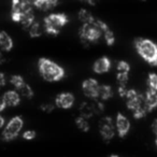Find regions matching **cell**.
Returning <instances> with one entry per match:
<instances>
[{
    "label": "cell",
    "instance_id": "obj_1",
    "mask_svg": "<svg viewBox=\"0 0 157 157\" xmlns=\"http://www.w3.org/2000/svg\"><path fill=\"white\" fill-rule=\"evenodd\" d=\"M127 108L133 112V117L135 118H143L146 114L150 113L147 109V105L145 103L144 95L140 94L136 90H128L125 96Z\"/></svg>",
    "mask_w": 157,
    "mask_h": 157
},
{
    "label": "cell",
    "instance_id": "obj_2",
    "mask_svg": "<svg viewBox=\"0 0 157 157\" xmlns=\"http://www.w3.org/2000/svg\"><path fill=\"white\" fill-rule=\"evenodd\" d=\"M38 69L42 78L48 82L60 81L65 76V70L60 66L44 57L40 58L38 61Z\"/></svg>",
    "mask_w": 157,
    "mask_h": 157
},
{
    "label": "cell",
    "instance_id": "obj_3",
    "mask_svg": "<svg viewBox=\"0 0 157 157\" xmlns=\"http://www.w3.org/2000/svg\"><path fill=\"white\" fill-rule=\"evenodd\" d=\"M133 44L138 54L146 63L153 67H157V44L155 42L144 38H137Z\"/></svg>",
    "mask_w": 157,
    "mask_h": 157
},
{
    "label": "cell",
    "instance_id": "obj_4",
    "mask_svg": "<svg viewBox=\"0 0 157 157\" xmlns=\"http://www.w3.org/2000/svg\"><path fill=\"white\" fill-rule=\"evenodd\" d=\"M68 22L69 20L65 13H52L44 17V30L48 35L57 36Z\"/></svg>",
    "mask_w": 157,
    "mask_h": 157
},
{
    "label": "cell",
    "instance_id": "obj_5",
    "mask_svg": "<svg viewBox=\"0 0 157 157\" xmlns=\"http://www.w3.org/2000/svg\"><path fill=\"white\" fill-rule=\"evenodd\" d=\"M23 126H24V121H23L22 116L17 115L12 117L7 124V126L5 127V129H3L2 139L5 141H12V140H14L20 135Z\"/></svg>",
    "mask_w": 157,
    "mask_h": 157
},
{
    "label": "cell",
    "instance_id": "obj_6",
    "mask_svg": "<svg viewBox=\"0 0 157 157\" xmlns=\"http://www.w3.org/2000/svg\"><path fill=\"white\" fill-rule=\"evenodd\" d=\"M80 38L83 43H90V42H97L100 39L101 33L100 28L96 24V21L92 24H84L80 29Z\"/></svg>",
    "mask_w": 157,
    "mask_h": 157
},
{
    "label": "cell",
    "instance_id": "obj_7",
    "mask_svg": "<svg viewBox=\"0 0 157 157\" xmlns=\"http://www.w3.org/2000/svg\"><path fill=\"white\" fill-rule=\"evenodd\" d=\"M33 2L27 0H13L11 9V18L13 22L20 23L24 14L33 11Z\"/></svg>",
    "mask_w": 157,
    "mask_h": 157
},
{
    "label": "cell",
    "instance_id": "obj_8",
    "mask_svg": "<svg viewBox=\"0 0 157 157\" xmlns=\"http://www.w3.org/2000/svg\"><path fill=\"white\" fill-rule=\"evenodd\" d=\"M115 127H114V123L112 117L110 116H105L100 120L99 122V132H100L101 137L105 141L109 142L110 140L113 139L114 137V131Z\"/></svg>",
    "mask_w": 157,
    "mask_h": 157
},
{
    "label": "cell",
    "instance_id": "obj_9",
    "mask_svg": "<svg viewBox=\"0 0 157 157\" xmlns=\"http://www.w3.org/2000/svg\"><path fill=\"white\" fill-rule=\"evenodd\" d=\"M99 83L95 78H87L82 83V90L84 95L87 98L96 100L98 98V90H99Z\"/></svg>",
    "mask_w": 157,
    "mask_h": 157
},
{
    "label": "cell",
    "instance_id": "obj_10",
    "mask_svg": "<svg viewBox=\"0 0 157 157\" xmlns=\"http://www.w3.org/2000/svg\"><path fill=\"white\" fill-rule=\"evenodd\" d=\"M115 126L117 133L120 138H124L125 136L128 133L129 129H130V122L128 118L122 113L116 114V120H115Z\"/></svg>",
    "mask_w": 157,
    "mask_h": 157
},
{
    "label": "cell",
    "instance_id": "obj_11",
    "mask_svg": "<svg viewBox=\"0 0 157 157\" xmlns=\"http://www.w3.org/2000/svg\"><path fill=\"white\" fill-rule=\"evenodd\" d=\"M74 101H75V98H74L73 94L61 93V94L57 95L55 98V105L60 109H70L74 105Z\"/></svg>",
    "mask_w": 157,
    "mask_h": 157
},
{
    "label": "cell",
    "instance_id": "obj_12",
    "mask_svg": "<svg viewBox=\"0 0 157 157\" xmlns=\"http://www.w3.org/2000/svg\"><path fill=\"white\" fill-rule=\"evenodd\" d=\"M96 24L98 25V27L100 28L102 35L105 36V42H107L108 45H110V46L113 45L114 42H115V36H114L113 31L110 29V27L101 20H96Z\"/></svg>",
    "mask_w": 157,
    "mask_h": 157
},
{
    "label": "cell",
    "instance_id": "obj_13",
    "mask_svg": "<svg viewBox=\"0 0 157 157\" xmlns=\"http://www.w3.org/2000/svg\"><path fill=\"white\" fill-rule=\"evenodd\" d=\"M110 68H111V60L107 56L100 57L99 59H97L94 63V66H93L94 72L98 74L105 73V72L109 71Z\"/></svg>",
    "mask_w": 157,
    "mask_h": 157
},
{
    "label": "cell",
    "instance_id": "obj_14",
    "mask_svg": "<svg viewBox=\"0 0 157 157\" xmlns=\"http://www.w3.org/2000/svg\"><path fill=\"white\" fill-rule=\"evenodd\" d=\"M2 99L7 107H16L21 102V96L16 90H8L3 94Z\"/></svg>",
    "mask_w": 157,
    "mask_h": 157
},
{
    "label": "cell",
    "instance_id": "obj_15",
    "mask_svg": "<svg viewBox=\"0 0 157 157\" xmlns=\"http://www.w3.org/2000/svg\"><path fill=\"white\" fill-rule=\"evenodd\" d=\"M58 3L57 0H36L33 2V6L41 11H50L58 6Z\"/></svg>",
    "mask_w": 157,
    "mask_h": 157
},
{
    "label": "cell",
    "instance_id": "obj_16",
    "mask_svg": "<svg viewBox=\"0 0 157 157\" xmlns=\"http://www.w3.org/2000/svg\"><path fill=\"white\" fill-rule=\"evenodd\" d=\"M0 48L6 52H9L13 48V40L7 31H0Z\"/></svg>",
    "mask_w": 157,
    "mask_h": 157
},
{
    "label": "cell",
    "instance_id": "obj_17",
    "mask_svg": "<svg viewBox=\"0 0 157 157\" xmlns=\"http://www.w3.org/2000/svg\"><path fill=\"white\" fill-rule=\"evenodd\" d=\"M144 99H145V103L150 112H152L155 108H157V92L148 88L144 95Z\"/></svg>",
    "mask_w": 157,
    "mask_h": 157
},
{
    "label": "cell",
    "instance_id": "obj_18",
    "mask_svg": "<svg viewBox=\"0 0 157 157\" xmlns=\"http://www.w3.org/2000/svg\"><path fill=\"white\" fill-rule=\"evenodd\" d=\"M80 113H81V117H84L86 120L93 117L96 114L94 109V105L93 102H83L80 105Z\"/></svg>",
    "mask_w": 157,
    "mask_h": 157
},
{
    "label": "cell",
    "instance_id": "obj_19",
    "mask_svg": "<svg viewBox=\"0 0 157 157\" xmlns=\"http://www.w3.org/2000/svg\"><path fill=\"white\" fill-rule=\"evenodd\" d=\"M113 96V90L110 85H100L98 90V98H100L101 100H109L110 98H112Z\"/></svg>",
    "mask_w": 157,
    "mask_h": 157
},
{
    "label": "cell",
    "instance_id": "obj_20",
    "mask_svg": "<svg viewBox=\"0 0 157 157\" xmlns=\"http://www.w3.org/2000/svg\"><path fill=\"white\" fill-rule=\"evenodd\" d=\"M78 20L81 21L82 23L84 24H92L96 21V18L93 16V14L90 13V11H87L86 9H81L78 11Z\"/></svg>",
    "mask_w": 157,
    "mask_h": 157
},
{
    "label": "cell",
    "instance_id": "obj_21",
    "mask_svg": "<svg viewBox=\"0 0 157 157\" xmlns=\"http://www.w3.org/2000/svg\"><path fill=\"white\" fill-rule=\"evenodd\" d=\"M20 23L22 24L23 28L26 29V30H28V29L30 28L31 25L35 23V14H33V11L24 14V15L22 16V18H21Z\"/></svg>",
    "mask_w": 157,
    "mask_h": 157
},
{
    "label": "cell",
    "instance_id": "obj_22",
    "mask_svg": "<svg viewBox=\"0 0 157 157\" xmlns=\"http://www.w3.org/2000/svg\"><path fill=\"white\" fill-rule=\"evenodd\" d=\"M75 125L80 130L84 131V132H87V131H90V129L88 121L84 117H81V116H78V117L75 118Z\"/></svg>",
    "mask_w": 157,
    "mask_h": 157
},
{
    "label": "cell",
    "instance_id": "obj_23",
    "mask_svg": "<svg viewBox=\"0 0 157 157\" xmlns=\"http://www.w3.org/2000/svg\"><path fill=\"white\" fill-rule=\"evenodd\" d=\"M28 33L29 36L31 38H38L42 35V28H41V25H40L39 22H36L33 23V25L30 26V28L28 29Z\"/></svg>",
    "mask_w": 157,
    "mask_h": 157
},
{
    "label": "cell",
    "instance_id": "obj_24",
    "mask_svg": "<svg viewBox=\"0 0 157 157\" xmlns=\"http://www.w3.org/2000/svg\"><path fill=\"white\" fill-rule=\"evenodd\" d=\"M16 92L20 94V96L22 95L23 97H25V98H28V99H31L33 97V88L30 87V86L28 85L27 83H25L24 85L22 86L21 88H18Z\"/></svg>",
    "mask_w": 157,
    "mask_h": 157
},
{
    "label": "cell",
    "instance_id": "obj_25",
    "mask_svg": "<svg viewBox=\"0 0 157 157\" xmlns=\"http://www.w3.org/2000/svg\"><path fill=\"white\" fill-rule=\"evenodd\" d=\"M10 83L12 84V85L14 86V87L16 88V90H18V88H21L23 85H24L26 82L24 81V78H23L22 75H17V74H14V75L11 76V78H10Z\"/></svg>",
    "mask_w": 157,
    "mask_h": 157
},
{
    "label": "cell",
    "instance_id": "obj_26",
    "mask_svg": "<svg viewBox=\"0 0 157 157\" xmlns=\"http://www.w3.org/2000/svg\"><path fill=\"white\" fill-rule=\"evenodd\" d=\"M128 73H123V72H117L116 74V81H117L118 87H126L128 83Z\"/></svg>",
    "mask_w": 157,
    "mask_h": 157
},
{
    "label": "cell",
    "instance_id": "obj_27",
    "mask_svg": "<svg viewBox=\"0 0 157 157\" xmlns=\"http://www.w3.org/2000/svg\"><path fill=\"white\" fill-rule=\"evenodd\" d=\"M147 85L150 90H153L157 92V74L156 73H150L147 78Z\"/></svg>",
    "mask_w": 157,
    "mask_h": 157
},
{
    "label": "cell",
    "instance_id": "obj_28",
    "mask_svg": "<svg viewBox=\"0 0 157 157\" xmlns=\"http://www.w3.org/2000/svg\"><path fill=\"white\" fill-rule=\"evenodd\" d=\"M117 71L118 72H123V73H129V70H130V66L127 61H124V60H120L117 63Z\"/></svg>",
    "mask_w": 157,
    "mask_h": 157
},
{
    "label": "cell",
    "instance_id": "obj_29",
    "mask_svg": "<svg viewBox=\"0 0 157 157\" xmlns=\"http://www.w3.org/2000/svg\"><path fill=\"white\" fill-rule=\"evenodd\" d=\"M37 136L35 130H26L24 133H23V138L25 140H33Z\"/></svg>",
    "mask_w": 157,
    "mask_h": 157
},
{
    "label": "cell",
    "instance_id": "obj_30",
    "mask_svg": "<svg viewBox=\"0 0 157 157\" xmlns=\"http://www.w3.org/2000/svg\"><path fill=\"white\" fill-rule=\"evenodd\" d=\"M40 109H41L42 111L46 112V113H51V112L55 109V105H52V103H43V105H41Z\"/></svg>",
    "mask_w": 157,
    "mask_h": 157
},
{
    "label": "cell",
    "instance_id": "obj_31",
    "mask_svg": "<svg viewBox=\"0 0 157 157\" xmlns=\"http://www.w3.org/2000/svg\"><path fill=\"white\" fill-rule=\"evenodd\" d=\"M7 83V78H6V74L3 72H0V88H2Z\"/></svg>",
    "mask_w": 157,
    "mask_h": 157
},
{
    "label": "cell",
    "instance_id": "obj_32",
    "mask_svg": "<svg viewBox=\"0 0 157 157\" xmlns=\"http://www.w3.org/2000/svg\"><path fill=\"white\" fill-rule=\"evenodd\" d=\"M127 88L126 87H118V94H120V96L122 97V98H125V96H126L127 94Z\"/></svg>",
    "mask_w": 157,
    "mask_h": 157
},
{
    "label": "cell",
    "instance_id": "obj_33",
    "mask_svg": "<svg viewBox=\"0 0 157 157\" xmlns=\"http://www.w3.org/2000/svg\"><path fill=\"white\" fill-rule=\"evenodd\" d=\"M151 128H152V131L154 132V135L157 136V118H156V120H154V122L152 123V126H151Z\"/></svg>",
    "mask_w": 157,
    "mask_h": 157
},
{
    "label": "cell",
    "instance_id": "obj_34",
    "mask_svg": "<svg viewBox=\"0 0 157 157\" xmlns=\"http://www.w3.org/2000/svg\"><path fill=\"white\" fill-rule=\"evenodd\" d=\"M6 103H5V101H3V99H2V97H0V112L1 111H3V110L6 109Z\"/></svg>",
    "mask_w": 157,
    "mask_h": 157
},
{
    "label": "cell",
    "instance_id": "obj_35",
    "mask_svg": "<svg viewBox=\"0 0 157 157\" xmlns=\"http://www.w3.org/2000/svg\"><path fill=\"white\" fill-rule=\"evenodd\" d=\"M5 123H6L5 117H3V116L0 115V128H2V127L5 126Z\"/></svg>",
    "mask_w": 157,
    "mask_h": 157
},
{
    "label": "cell",
    "instance_id": "obj_36",
    "mask_svg": "<svg viewBox=\"0 0 157 157\" xmlns=\"http://www.w3.org/2000/svg\"><path fill=\"white\" fill-rule=\"evenodd\" d=\"M6 61V58H5V56L2 55V53L0 52V65H2L3 63Z\"/></svg>",
    "mask_w": 157,
    "mask_h": 157
},
{
    "label": "cell",
    "instance_id": "obj_37",
    "mask_svg": "<svg viewBox=\"0 0 157 157\" xmlns=\"http://www.w3.org/2000/svg\"><path fill=\"white\" fill-rule=\"evenodd\" d=\"M109 157H120L118 155H115V154H112V155H110Z\"/></svg>",
    "mask_w": 157,
    "mask_h": 157
},
{
    "label": "cell",
    "instance_id": "obj_38",
    "mask_svg": "<svg viewBox=\"0 0 157 157\" xmlns=\"http://www.w3.org/2000/svg\"><path fill=\"white\" fill-rule=\"evenodd\" d=\"M155 145H156V147H157V136H156V138H155Z\"/></svg>",
    "mask_w": 157,
    "mask_h": 157
}]
</instances>
